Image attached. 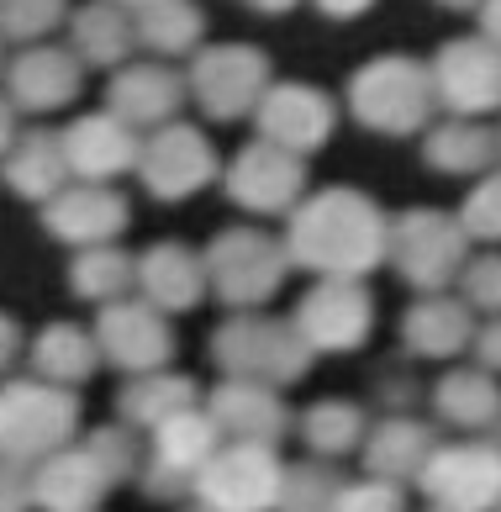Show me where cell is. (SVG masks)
<instances>
[{"label":"cell","mask_w":501,"mask_h":512,"mask_svg":"<svg viewBox=\"0 0 501 512\" xmlns=\"http://www.w3.org/2000/svg\"><path fill=\"white\" fill-rule=\"evenodd\" d=\"M74 423H80V402L64 386L16 381L0 391V454L16 465L48 460L53 449H64Z\"/></svg>","instance_id":"cell-1"},{"label":"cell","mask_w":501,"mask_h":512,"mask_svg":"<svg viewBox=\"0 0 501 512\" xmlns=\"http://www.w3.org/2000/svg\"><path fill=\"white\" fill-rule=\"evenodd\" d=\"M349 106L375 132H417L433 111V80L417 59H375L354 74Z\"/></svg>","instance_id":"cell-2"},{"label":"cell","mask_w":501,"mask_h":512,"mask_svg":"<svg viewBox=\"0 0 501 512\" xmlns=\"http://www.w3.org/2000/svg\"><path fill=\"white\" fill-rule=\"evenodd\" d=\"M280 476L285 470L264 444H233L196 470V491L211 512H269L280 497Z\"/></svg>","instance_id":"cell-3"},{"label":"cell","mask_w":501,"mask_h":512,"mask_svg":"<svg viewBox=\"0 0 501 512\" xmlns=\"http://www.w3.org/2000/svg\"><path fill=\"white\" fill-rule=\"evenodd\" d=\"M422 491L438 502V512H491L496 507V449L491 444H454L433 449L417 470Z\"/></svg>","instance_id":"cell-4"},{"label":"cell","mask_w":501,"mask_h":512,"mask_svg":"<svg viewBox=\"0 0 501 512\" xmlns=\"http://www.w3.org/2000/svg\"><path fill=\"white\" fill-rule=\"evenodd\" d=\"M190 90L211 117H243L248 106H259L264 96V59L254 48H206L196 69H190Z\"/></svg>","instance_id":"cell-5"},{"label":"cell","mask_w":501,"mask_h":512,"mask_svg":"<svg viewBox=\"0 0 501 512\" xmlns=\"http://www.w3.org/2000/svg\"><path fill=\"white\" fill-rule=\"evenodd\" d=\"M259 127L264 143L285 148V154H306L333 132V101L312 85H275L259 96Z\"/></svg>","instance_id":"cell-6"},{"label":"cell","mask_w":501,"mask_h":512,"mask_svg":"<svg viewBox=\"0 0 501 512\" xmlns=\"http://www.w3.org/2000/svg\"><path fill=\"white\" fill-rule=\"evenodd\" d=\"M301 243H312L317 264H338V254H364L380 243V222L370 212V201L359 196H322L312 212L301 217Z\"/></svg>","instance_id":"cell-7"},{"label":"cell","mask_w":501,"mask_h":512,"mask_svg":"<svg viewBox=\"0 0 501 512\" xmlns=\"http://www.w3.org/2000/svg\"><path fill=\"white\" fill-rule=\"evenodd\" d=\"M428 80H433V96H443L465 117L491 111L496 106V53H491V43H475V37L449 43L438 53V64L428 69Z\"/></svg>","instance_id":"cell-8"},{"label":"cell","mask_w":501,"mask_h":512,"mask_svg":"<svg viewBox=\"0 0 501 512\" xmlns=\"http://www.w3.org/2000/svg\"><path fill=\"white\" fill-rule=\"evenodd\" d=\"M106 481L111 476L95 465L90 449H53L48 460L37 465V476L27 481V491L43 512H90L101 502Z\"/></svg>","instance_id":"cell-9"},{"label":"cell","mask_w":501,"mask_h":512,"mask_svg":"<svg viewBox=\"0 0 501 512\" xmlns=\"http://www.w3.org/2000/svg\"><path fill=\"white\" fill-rule=\"evenodd\" d=\"M143 159V175L159 196H180V191H196V185L211 175V148L196 127H164L153 143L138 148Z\"/></svg>","instance_id":"cell-10"},{"label":"cell","mask_w":501,"mask_h":512,"mask_svg":"<svg viewBox=\"0 0 501 512\" xmlns=\"http://www.w3.org/2000/svg\"><path fill=\"white\" fill-rule=\"evenodd\" d=\"M6 85H11V101H22L27 111H53L74 101V90H80V59L64 48H27L11 59Z\"/></svg>","instance_id":"cell-11"},{"label":"cell","mask_w":501,"mask_h":512,"mask_svg":"<svg viewBox=\"0 0 501 512\" xmlns=\"http://www.w3.org/2000/svg\"><path fill=\"white\" fill-rule=\"evenodd\" d=\"M59 148H64V164H74L80 175L106 180V175H117V169L138 164L143 143H138V132H132L122 117H85V122H74V132Z\"/></svg>","instance_id":"cell-12"},{"label":"cell","mask_w":501,"mask_h":512,"mask_svg":"<svg viewBox=\"0 0 501 512\" xmlns=\"http://www.w3.org/2000/svg\"><path fill=\"white\" fill-rule=\"evenodd\" d=\"M175 106H180V80L159 64H138L117 74V85H111V117H122L127 127L164 122Z\"/></svg>","instance_id":"cell-13"},{"label":"cell","mask_w":501,"mask_h":512,"mask_svg":"<svg viewBox=\"0 0 501 512\" xmlns=\"http://www.w3.org/2000/svg\"><path fill=\"white\" fill-rule=\"evenodd\" d=\"M296 154H285L275 143H254L248 154L233 164V196L248 206H280L296 196Z\"/></svg>","instance_id":"cell-14"},{"label":"cell","mask_w":501,"mask_h":512,"mask_svg":"<svg viewBox=\"0 0 501 512\" xmlns=\"http://www.w3.org/2000/svg\"><path fill=\"white\" fill-rule=\"evenodd\" d=\"M211 423H217V428H233L243 444H264V439H275V433H280L285 412H280V402H275V396H269L259 381H233V386H222Z\"/></svg>","instance_id":"cell-15"},{"label":"cell","mask_w":501,"mask_h":512,"mask_svg":"<svg viewBox=\"0 0 501 512\" xmlns=\"http://www.w3.org/2000/svg\"><path fill=\"white\" fill-rule=\"evenodd\" d=\"M159 470H190V476H196V470L211 460V454H217V423H211L206 412H190V407H180L175 417H164L159 428Z\"/></svg>","instance_id":"cell-16"},{"label":"cell","mask_w":501,"mask_h":512,"mask_svg":"<svg viewBox=\"0 0 501 512\" xmlns=\"http://www.w3.org/2000/svg\"><path fill=\"white\" fill-rule=\"evenodd\" d=\"M364 328H370V312H364L359 296H343V291H322L312 307L301 312V333L306 344H322V349H354Z\"/></svg>","instance_id":"cell-17"},{"label":"cell","mask_w":501,"mask_h":512,"mask_svg":"<svg viewBox=\"0 0 501 512\" xmlns=\"http://www.w3.org/2000/svg\"><path fill=\"white\" fill-rule=\"evenodd\" d=\"M132 43H138V32H132V16L117 0H101V6H85L74 16V48L90 64H117V59H127Z\"/></svg>","instance_id":"cell-18"},{"label":"cell","mask_w":501,"mask_h":512,"mask_svg":"<svg viewBox=\"0 0 501 512\" xmlns=\"http://www.w3.org/2000/svg\"><path fill=\"white\" fill-rule=\"evenodd\" d=\"M433 454V433L417 428V423H385L370 449H364V460H370L375 481H396V476H417L422 465H428Z\"/></svg>","instance_id":"cell-19"},{"label":"cell","mask_w":501,"mask_h":512,"mask_svg":"<svg viewBox=\"0 0 501 512\" xmlns=\"http://www.w3.org/2000/svg\"><path fill=\"white\" fill-rule=\"evenodd\" d=\"M132 32L159 53H190L206 32V16L196 6H185V0H153V6H143L138 22H132Z\"/></svg>","instance_id":"cell-20"},{"label":"cell","mask_w":501,"mask_h":512,"mask_svg":"<svg viewBox=\"0 0 501 512\" xmlns=\"http://www.w3.org/2000/svg\"><path fill=\"white\" fill-rule=\"evenodd\" d=\"M101 344H106V354L117 359V365H127V370H148V365H159V359L169 354L164 328H159L153 317H143V312H138V317H132V312H111Z\"/></svg>","instance_id":"cell-21"},{"label":"cell","mask_w":501,"mask_h":512,"mask_svg":"<svg viewBox=\"0 0 501 512\" xmlns=\"http://www.w3.org/2000/svg\"><path fill=\"white\" fill-rule=\"evenodd\" d=\"M6 169H11V180L22 185L27 196H43V191H53V185H59V169H64V148L53 143L48 132H32V138H22V143L11 148Z\"/></svg>","instance_id":"cell-22"},{"label":"cell","mask_w":501,"mask_h":512,"mask_svg":"<svg viewBox=\"0 0 501 512\" xmlns=\"http://www.w3.org/2000/svg\"><path fill=\"white\" fill-rule=\"evenodd\" d=\"M438 412L459 428H480L496 417V391H491V381H480V375H454V381L438 386Z\"/></svg>","instance_id":"cell-23"},{"label":"cell","mask_w":501,"mask_h":512,"mask_svg":"<svg viewBox=\"0 0 501 512\" xmlns=\"http://www.w3.org/2000/svg\"><path fill=\"white\" fill-rule=\"evenodd\" d=\"M359 428H364V417H359V407H349V402H322V407L306 412V444H312L317 454L354 449V444H359Z\"/></svg>","instance_id":"cell-24"},{"label":"cell","mask_w":501,"mask_h":512,"mask_svg":"<svg viewBox=\"0 0 501 512\" xmlns=\"http://www.w3.org/2000/svg\"><path fill=\"white\" fill-rule=\"evenodd\" d=\"M37 365H43V375L53 386H74L85 381V375L95 370V344H85L80 333H48L43 349H37Z\"/></svg>","instance_id":"cell-25"},{"label":"cell","mask_w":501,"mask_h":512,"mask_svg":"<svg viewBox=\"0 0 501 512\" xmlns=\"http://www.w3.org/2000/svg\"><path fill=\"white\" fill-rule=\"evenodd\" d=\"M338 491H343V481H333L322 465H306V470H296V476H280L275 507H285V512H333Z\"/></svg>","instance_id":"cell-26"},{"label":"cell","mask_w":501,"mask_h":512,"mask_svg":"<svg viewBox=\"0 0 501 512\" xmlns=\"http://www.w3.org/2000/svg\"><path fill=\"white\" fill-rule=\"evenodd\" d=\"M59 16H64V0H0V37L27 43V37H43L59 27Z\"/></svg>","instance_id":"cell-27"},{"label":"cell","mask_w":501,"mask_h":512,"mask_svg":"<svg viewBox=\"0 0 501 512\" xmlns=\"http://www.w3.org/2000/svg\"><path fill=\"white\" fill-rule=\"evenodd\" d=\"M190 381H143L138 391H127V412L138 417L143 428H159L164 417H175L180 407H190Z\"/></svg>","instance_id":"cell-28"},{"label":"cell","mask_w":501,"mask_h":512,"mask_svg":"<svg viewBox=\"0 0 501 512\" xmlns=\"http://www.w3.org/2000/svg\"><path fill=\"white\" fill-rule=\"evenodd\" d=\"M407 338L422 349V354H454L459 344H465V317L459 312H443V307H422L412 317Z\"/></svg>","instance_id":"cell-29"},{"label":"cell","mask_w":501,"mask_h":512,"mask_svg":"<svg viewBox=\"0 0 501 512\" xmlns=\"http://www.w3.org/2000/svg\"><path fill=\"white\" fill-rule=\"evenodd\" d=\"M59 212H64V222H59L64 233H90V227L101 233V227L122 222V201H111L106 191H80V196H69Z\"/></svg>","instance_id":"cell-30"},{"label":"cell","mask_w":501,"mask_h":512,"mask_svg":"<svg viewBox=\"0 0 501 512\" xmlns=\"http://www.w3.org/2000/svg\"><path fill=\"white\" fill-rule=\"evenodd\" d=\"M428 154H433L438 164L459 169V164L486 159V154H491V138H486L480 127H470V122H459V127H438V132H433V143H428Z\"/></svg>","instance_id":"cell-31"},{"label":"cell","mask_w":501,"mask_h":512,"mask_svg":"<svg viewBox=\"0 0 501 512\" xmlns=\"http://www.w3.org/2000/svg\"><path fill=\"white\" fill-rule=\"evenodd\" d=\"M333 512H401V491L391 481H364V486H343Z\"/></svg>","instance_id":"cell-32"},{"label":"cell","mask_w":501,"mask_h":512,"mask_svg":"<svg viewBox=\"0 0 501 512\" xmlns=\"http://www.w3.org/2000/svg\"><path fill=\"white\" fill-rule=\"evenodd\" d=\"M32 491H27V476L16 470V460L0 454V512H27Z\"/></svg>","instance_id":"cell-33"},{"label":"cell","mask_w":501,"mask_h":512,"mask_svg":"<svg viewBox=\"0 0 501 512\" xmlns=\"http://www.w3.org/2000/svg\"><path fill=\"white\" fill-rule=\"evenodd\" d=\"M317 6L327 11V16H338V22H349V16H364L375 6V0H317Z\"/></svg>","instance_id":"cell-34"},{"label":"cell","mask_w":501,"mask_h":512,"mask_svg":"<svg viewBox=\"0 0 501 512\" xmlns=\"http://www.w3.org/2000/svg\"><path fill=\"white\" fill-rule=\"evenodd\" d=\"M248 6H254V11H269V16H280V11H291L296 0H248Z\"/></svg>","instance_id":"cell-35"},{"label":"cell","mask_w":501,"mask_h":512,"mask_svg":"<svg viewBox=\"0 0 501 512\" xmlns=\"http://www.w3.org/2000/svg\"><path fill=\"white\" fill-rule=\"evenodd\" d=\"M6 143H11V106L0 101V148H6Z\"/></svg>","instance_id":"cell-36"},{"label":"cell","mask_w":501,"mask_h":512,"mask_svg":"<svg viewBox=\"0 0 501 512\" xmlns=\"http://www.w3.org/2000/svg\"><path fill=\"white\" fill-rule=\"evenodd\" d=\"M6 354H11V333L0 328V365H6Z\"/></svg>","instance_id":"cell-37"},{"label":"cell","mask_w":501,"mask_h":512,"mask_svg":"<svg viewBox=\"0 0 501 512\" xmlns=\"http://www.w3.org/2000/svg\"><path fill=\"white\" fill-rule=\"evenodd\" d=\"M443 6H454V11H470V6H475V0H443Z\"/></svg>","instance_id":"cell-38"},{"label":"cell","mask_w":501,"mask_h":512,"mask_svg":"<svg viewBox=\"0 0 501 512\" xmlns=\"http://www.w3.org/2000/svg\"><path fill=\"white\" fill-rule=\"evenodd\" d=\"M117 6H153V0H117Z\"/></svg>","instance_id":"cell-39"}]
</instances>
